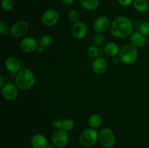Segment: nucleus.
<instances>
[{
	"label": "nucleus",
	"mask_w": 149,
	"mask_h": 148,
	"mask_svg": "<svg viewBox=\"0 0 149 148\" xmlns=\"http://www.w3.org/2000/svg\"><path fill=\"white\" fill-rule=\"evenodd\" d=\"M133 24L130 19L125 16L115 18L111 25V33L115 38H125L132 33Z\"/></svg>",
	"instance_id": "obj_1"
},
{
	"label": "nucleus",
	"mask_w": 149,
	"mask_h": 148,
	"mask_svg": "<svg viewBox=\"0 0 149 148\" xmlns=\"http://www.w3.org/2000/svg\"><path fill=\"white\" fill-rule=\"evenodd\" d=\"M36 77L34 74L27 68H23L16 74L15 78V84L22 91H27L34 86Z\"/></svg>",
	"instance_id": "obj_2"
},
{
	"label": "nucleus",
	"mask_w": 149,
	"mask_h": 148,
	"mask_svg": "<svg viewBox=\"0 0 149 148\" xmlns=\"http://www.w3.org/2000/svg\"><path fill=\"white\" fill-rule=\"evenodd\" d=\"M119 57L121 61L127 65H131L136 62L138 57V48L132 44H127L120 49Z\"/></svg>",
	"instance_id": "obj_3"
},
{
	"label": "nucleus",
	"mask_w": 149,
	"mask_h": 148,
	"mask_svg": "<svg viewBox=\"0 0 149 148\" xmlns=\"http://www.w3.org/2000/svg\"><path fill=\"white\" fill-rule=\"evenodd\" d=\"M99 133L93 128H87L81 132L79 136L80 144L84 147H91L98 141Z\"/></svg>",
	"instance_id": "obj_4"
},
{
	"label": "nucleus",
	"mask_w": 149,
	"mask_h": 148,
	"mask_svg": "<svg viewBox=\"0 0 149 148\" xmlns=\"http://www.w3.org/2000/svg\"><path fill=\"white\" fill-rule=\"evenodd\" d=\"M98 141L105 148H112L116 144V137L111 129L104 128L99 132Z\"/></svg>",
	"instance_id": "obj_5"
},
{
	"label": "nucleus",
	"mask_w": 149,
	"mask_h": 148,
	"mask_svg": "<svg viewBox=\"0 0 149 148\" xmlns=\"http://www.w3.org/2000/svg\"><path fill=\"white\" fill-rule=\"evenodd\" d=\"M69 135L64 129H57L52 135V144L58 148H63L68 145Z\"/></svg>",
	"instance_id": "obj_6"
},
{
	"label": "nucleus",
	"mask_w": 149,
	"mask_h": 148,
	"mask_svg": "<svg viewBox=\"0 0 149 148\" xmlns=\"http://www.w3.org/2000/svg\"><path fill=\"white\" fill-rule=\"evenodd\" d=\"M29 29V23L24 20H18L13 23L10 28V34L15 38H20L27 33Z\"/></svg>",
	"instance_id": "obj_7"
},
{
	"label": "nucleus",
	"mask_w": 149,
	"mask_h": 148,
	"mask_svg": "<svg viewBox=\"0 0 149 148\" xmlns=\"http://www.w3.org/2000/svg\"><path fill=\"white\" fill-rule=\"evenodd\" d=\"M60 14L55 9H49L45 11L42 16V22L45 26H53L59 21Z\"/></svg>",
	"instance_id": "obj_8"
},
{
	"label": "nucleus",
	"mask_w": 149,
	"mask_h": 148,
	"mask_svg": "<svg viewBox=\"0 0 149 148\" xmlns=\"http://www.w3.org/2000/svg\"><path fill=\"white\" fill-rule=\"evenodd\" d=\"M1 94L4 99L13 101L17 99L18 95V88L13 83H7L1 88Z\"/></svg>",
	"instance_id": "obj_9"
},
{
	"label": "nucleus",
	"mask_w": 149,
	"mask_h": 148,
	"mask_svg": "<svg viewBox=\"0 0 149 148\" xmlns=\"http://www.w3.org/2000/svg\"><path fill=\"white\" fill-rule=\"evenodd\" d=\"M39 45V42L31 36L24 38L20 43V49L26 53H32L36 51Z\"/></svg>",
	"instance_id": "obj_10"
},
{
	"label": "nucleus",
	"mask_w": 149,
	"mask_h": 148,
	"mask_svg": "<svg viewBox=\"0 0 149 148\" xmlns=\"http://www.w3.org/2000/svg\"><path fill=\"white\" fill-rule=\"evenodd\" d=\"M88 28L87 25L83 22L79 21L73 24L71 27V33L77 39H83L87 36Z\"/></svg>",
	"instance_id": "obj_11"
},
{
	"label": "nucleus",
	"mask_w": 149,
	"mask_h": 148,
	"mask_svg": "<svg viewBox=\"0 0 149 148\" xmlns=\"http://www.w3.org/2000/svg\"><path fill=\"white\" fill-rule=\"evenodd\" d=\"M111 21L106 16H100L95 20L93 28L97 33H103L106 31L111 26Z\"/></svg>",
	"instance_id": "obj_12"
},
{
	"label": "nucleus",
	"mask_w": 149,
	"mask_h": 148,
	"mask_svg": "<svg viewBox=\"0 0 149 148\" xmlns=\"http://www.w3.org/2000/svg\"><path fill=\"white\" fill-rule=\"evenodd\" d=\"M108 68V64L106 59L101 57H97L95 58L92 63V69L93 72L97 75H101L104 73Z\"/></svg>",
	"instance_id": "obj_13"
},
{
	"label": "nucleus",
	"mask_w": 149,
	"mask_h": 148,
	"mask_svg": "<svg viewBox=\"0 0 149 148\" xmlns=\"http://www.w3.org/2000/svg\"><path fill=\"white\" fill-rule=\"evenodd\" d=\"M5 68L13 74H16L21 70V63L15 57H10L5 60Z\"/></svg>",
	"instance_id": "obj_14"
},
{
	"label": "nucleus",
	"mask_w": 149,
	"mask_h": 148,
	"mask_svg": "<svg viewBox=\"0 0 149 148\" xmlns=\"http://www.w3.org/2000/svg\"><path fill=\"white\" fill-rule=\"evenodd\" d=\"M130 41L131 43L136 46L137 48L138 47H143L146 45L147 42L146 36L143 34L141 32H134L131 34L130 36Z\"/></svg>",
	"instance_id": "obj_15"
},
{
	"label": "nucleus",
	"mask_w": 149,
	"mask_h": 148,
	"mask_svg": "<svg viewBox=\"0 0 149 148\" xmlns=\"http://www.w3.org/2000/svg\"><path fill=\"white\" fill-rule=\"evenodd\" d=\"M31 144L33 148H46L48 145V142L44 135L36 133L32 136Z\"/></svg>",
	"instance_id": "obj_16"
},
{
	"label": "nucleus",
	"mask_w": 149,
	"mask_h": 148,
	"mask_svg": "<svg viewBox=\"0 0 149 148\" xmlns=\"http://www.w3.org/2000/svg\"><path fill=\"white\" fill-rule=\"evenodd\" d=\"M104 51L105 53H106L108 56L113 57H116L117 56V55H119L120 49H119L117 44H116L115 42L111 41L109 42V43H107L105 45Z\"/></svg>",
	"instance_id": "obj_17"
},
{
	"label": "nucleus",
	"mask_w": 149,
	"mask_h": 148,
	"mask_svg": "<svg viewBox=\"0 0 149 148\" xmlns=\"http://www.w3.org/2000/svg\"><path fill=\"white\" fill-rule=\"evenodd\" d=\"M81 7L88 11L97 10L100 6L99 0H79Z\"/></svg>",
	"instance_id": "obj_18"
},
{
	"label": "nucleus",
	"mask_w": 149,
	"mask_h": 148,
	"mask_svg": "<svg viewBox=\"0 0 149 148\" xmlns=\"http://www.w3.org/2000/svg\"><path fill=\"white\" fill-rule=\"evenodd\" d=\"M132 5L135 11L140 13L146 12L149 7L148 0H134Z\"/></svg>",
	"instance_id": "obj_19"
},
{
	"label": "nucleus",
	"mask_w": 149,
	"mask_h": 148,
	"mask_svg": "<svg viewBox=\"0 0 149 148\" xmlns=\"http://www.w3.org/2000/svg\"><path fill=\"white\" fill-rule=\"evenodd\" d=\"M87 121H88V125L90 128L96 129L100 127L101 125L102 118L98 113H93V114L90 115Z\"/></svg>",
	"instance_id": "obj_20"
},
{
	"label": "nucleus",
	"mask_w": 149,
	"mask_h": 148,
	"mask_svg": "<svg viewBox=\"0 0 149 148\" xmlns=\"http://www.w3.org/2000/svg\"><path fill=\"white\" fill-rule=\"evenodd\" d=\"M53 44V38L49 35H44L41 36L39 40V44L45 48L51 46Z\"/></svg>",
	"instance_id": "obj_21"
},
{
	"label": "nucleus",
	"mask_w": 149,
	"mask_h": 148,
	"mask_svg": "<svg viewBox=\"0 0 149 148\" xmlns=\"http://www.w3.org/2000/svg\"><path fill=\"white\" fill-rule=\"evenodd\" d=\"M106 41V36L103 33H97L93 38V42L96 46H102Z\"/></svg>",
	"instance_id": "obj_22"
},
{
	"label": "nucleus",
	"mask_w": 149,
	"mask_h": 148,
	"mask_svg": "<svg viewBox=\"0 0 149 148\" xmlns=\"http://www.w3.org/2000/svg\"><path fill=\"white\" fill-rule=\"evenodd\" d=\"M80 13L77 10H71L68 12V18L74 23L80 21Z\"/></svg>",
	"instance_id": "obj_23"
},
{
	"label": "nucleus",
	"mask_w": 149,
	"mask_h": 148,
	"mask_svg": "<svg viewBox=\"0 0 149 148\" xmlns=\"http://www.w3.org/2000/svg\"><path fill=\"white\" fill-rule=\"evenodd\" d=\"M89 56L93 58H96L99 55V49L96 45H90L87 49Z\"/></svg>",
	"instance_id": "obj_24"
},
{
	"label": "nucleus",
	"mask_w": 149,
	"mask_h": 148,
	"mask_svg": "<svg viewBox=\"0 0 149 148\" xmlns=\"http://www.w3.org/2000/svg\"><path fill=\"white\" fill-rule=\"evenodd\" d=\"M74 127V122L71 118H65L63 120V129L66 131H70L72 130Z\"/></svg>",
	"instance_id": "obj_25"
},
{
	"label": "nucleus",
	"mask_w": 149,
	"mask_h": 148,
	"mask_svg": "<svg viewBox=\"0 0 149 148\" xmlns=\"http://www.w3.org/2000/svg\"><path fill=\"white\" fill-rule=\"evenodd\" d=\"M1 6L3 10L6 11H10L14 7V2L13 0H1Z\"/></svg>",
	"instance_id": "obj_26"
},
{
	"label": "nucleus",
	"mask_w": 149,
	"mask_h": 148,
	"mask_svg": "<svg viewBox=\"0 0 149 148\" xmlns=\"http://www.w3.org/2000/svg\"><path fill=\"white\" fill-rule=\"evenodd\" d=\"M139 30L141 33L145 36L149 35V22L148 21H143L141 23L139 27Z\"/></svg>",
	"instance_id": "obj_27"
},
{
	"label": "nucleus",
	"mask_w": 149,
	"mask_h": 148,
	"mask_svg": "<svg viewBox=\"0 0 149 148\" xmlns=\"http://www.w3.org/2000/svg\"><path fill=\"white\" fill-rule=\"evenodd\" d=\"M0 32L2 35H8L10 33V28L5 22L1 21L0 23Z\"/></svg>",
	"instance_id": "obj_28"
},
{
	"label": "nucleus",
	"mask_w": 149,
	"mask_h": 148,
	"mask_svg": "<svg viewBox=\"0 0 149 148\" xmlns=\"http://www.w3.org/2000/svg\"><path fill=\"white\" fill-rule=\"evenodd\" d=\"M63 118H59L55 120L52 123L53 128L57 130V129H63Z\"/></svg>",
	"instance_id": "obj_29"
},
{
	"label": "nucleus",
	"mask_w": 149,
	"mask_h": 148,
	"mask_svg": "<svg viewBox=\"0 0 149 148\" xmlns=\"http://www.w3.org/2000/svg\"><path fill=\"white\" fill-rule=\"evenodd\" d=\"M117 1L122 7H129L133 4L134 0H117Z\"/></svg>",
	"instance_id": "obj_30"
},
{
	"label": "nucleus",
	"mask_w": 149,
	"mask_h": 148,
	"mask_svg": "<svg viewBox=\"0 0 149 148\" xmlns=\"http://www.w3.org/2000/svg\"><path fill=\"white\" fill-rule=\"evenodd\" d=\"M112 62H113V64H115V65H118V64L120 63L122 61H121V59L119 57V55H117V56L116 57H113V59H112Z\"/></svg>",
	"instance_id": "obj_31"
},
{
	"label": "nucleus",
	"mask_w": 149,
	"mask_h": 148,
	"mask_svg": "<svg viewBox=\"0 0 149 148\" xmlns=\"http://www.w3.org/2000/svg\"><path fill=\"white\" fill-rule=\"evenodd\" d=\"M63 2V4H65V5H71L74 3V0H61Z\"/></svg>",
	"instance_id": "obj_32"
},
{
	"label": "nucleus",
	"mask_w": 149,
	"mask_h": 148,
	"mask_svg": "<svg viewBox=\"0 0 149 148\" xmlns=\"http://www.w3.org/2000/svg\"><path fill=\"white\" fill-rule=\"evenodd\" d=\"M45 47H43V46H40V45H39V46L37 47V49H36V51H37L38 53H43L44 52H45Z\"/></svg>",
	"instance_id": "obj_33"
},
{
	"label": "nucleus",
	"mask_w": 149,
	"mask_h": 148,
	"mask_svg": "<svg viewBox=\"0 0 149 148\" xmlns=\"http://www.w3.org/2000/svg\"><path fill=\"white\" fill-rule=\"evenodd\" d=\"M0 81H1V83H0V88H2L3 86H4V78H3L2 75H0Z\"/></svg>",
	"instance_id": "obj_34"
},
{
	"label": "nucleus",
	"mask_w": 149,
	"mask_h": 148,
	"mask_svg": "<svg viewBox=\"0 0 149 148\" xmlns=\"http://www.w3.org/2000/svg\"><path fill=\"white\" fill-rule=\"evenodd\" d=\"M46 148H56V147L55 146V145H48L47 146Z\"/></svg>",
	"instance_id": "obj_35"
},
{
	"label": "nucleus",
	"mask_w": 149,
	"mask_h": 148,
	"mask_svg": "<svg viewBox=\"0 0 149 148\" xmlns=\"http://www.w3.org/2000/svg\"><path fill=\"white\" fill-rule=\"evenodd\" d=\"M148 1H149V0H148Z\"/></svg>",
	"instance_id": "obj_36"
}]
</instances>
